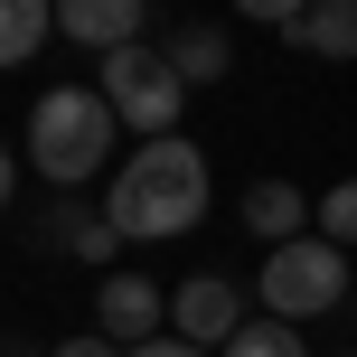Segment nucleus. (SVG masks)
Wrapping results in <instances>:
<instances>
[{"mask_svg":"<svg viewBox=\"0 0 357 357\" xmlns=\"http://www.w3.org/2000/svg\"><path fill=\"white\" fill-rule=\"evenodd\" d=\"M113 226L142 235V245H160V235H188L197 216H207V151L188 142V132H160V142H142L113 178Z\"/></svg>","mask_w":357,"mask_h":357,"instance_id":"obj_1","label":"nucleus"},{"mask_svg":"<svg viewBox=\"0 0 357 357\" xmlns=\"http://www.w3.org/2000/svg\"><path fill=\"white\" fill-rule=\"evenodd\" d=\"M113 123L123 113L104 104V85H56L29 104V169L56 178V188H75V178H94L113 160Z\"/></svg>","mask_w":357,"mask_h":357,"instance_id":"obj_2","label":"nucleus"},{"mask_svg":"<svg viewBox=\"0 0 357 357\" xmlns=\"http://www.w3.org/2000/svg\"><path fill=\"white\" fill-rule=\"evenodd\" d=\"M254 291H264L273 320H320V310H339V291H348V245H329V235H291V245L264 254Z\"/></svg>","mask_w":357,"mask_h":357,"instance_id":"obj_3","label":"nucleus"},{"mask_svg":"<svg viewBox=\"0 0 357 357\" xmlns=\"http://www.w3.org/2000/svg\"><path fill=\"white\" fill-rule=\"evenodd\" d=\"M104 104L123 113L142 142H160V132H178L188 75L169 66V47H113V56H104Z\"/></svg>","mask_w":357,"mask_h":357,"instance_id":"obj_4","label":"nucleus"},{"mask_svg":"<svg viewBox=\"0 0 357 357\" xmlns=\"http://www.w3.org/2000/svg\"><path fill=\"white\" fill-rule=\"evenodd\" d=\"M169 329L197 348H226L235 329H245V282L235 273H188V282L169 291Z\"/></svg>","mask_w":357,"mask_h":357,"instance_id":"obj_5","label":"nucleus"},{"mask_svg":"<svg viewBox=\"0 0 357 357\" xmlns=\"http://www.w3.org/2000/svg\"><path fill=\"white\" fill-rule=\"evenodd\" d=\"M94 329H104V339H123V348L160 339V329H169V291L142 282V273H104V282H94Z\"/></svg>","mask_w":357,"mask_h":357,"instance_id":"obj_6","label":"nucleus"},{"mask_svg":"<svg viewBox=\"0 0 357 357\" xmlns=\"http://www.w3.org/2000/svg\"><path fill=\"white\" fill-rule=\"evenodd\" d=\"M142 10L151 0H56V29H66L75 47L113 56V47H142Z\"/></svg>","mask_w":357,"mask_h":357,"instance_id":"obj_7","label":"nucleus"},{"mask_svg":"<svg viewBox=\"0 0 357 357\" xmlns=\"http://www.w3.org/2000/svg\"><path fill=\"white\" fill-rule=\"evenodd\" d=\"M310 216H320V197H301L291 178H254V188H245V226L264 235V245H291V235H310Z\"/></svg>","mask_w":357,"mask_h":357,"instance_id":"obj_8","label":"nucleus"},{"mask_svg":"<svg viewBox=\"0 0 357 357\" xmlns=\"http://www.w3.org/2000/svg\"><path fill=\"white\" fill-rule=\"evenodd\" d=\"M291 47H301V56H329V66L357 56V0H310V19L291 29Z\"/></svg>","mask_w":357,"mask_h":357,"instance_id":"obj_9","label":"nucleus"},{"mask_svg":"<svg viewBox=\"0 0 357 357\" xmlns=\"http://www.w3.org/2000/svg\"><path fill=\"white\" fill-rule=\"evenodd\" d=\"M56 29V0H0V66H19V56H38Z\"/></svg>","mask_w":357,"mask_h":357,"instance_id":"obj_10","label":"nucleus"},{"mask_svg":"<svg viewBox=\"0 0 357 357\" xmlns=\"http://www.w3.org/2000/svg\"><path fill=\"white\" fill-rule=\"evenodd\" d=\"M169 66L188 75V85H216V75L235 66V47H226V29H169Z\"/></svg>","mask_w":357,"mask_h":357,"instance_id":"obj_11","label":"nucleus"},{"mask_svg":"<svg viewBox=\"0 0 357 357\" xmlns=\"http://www.w3.org/2000/svg\"><path fill=\"white\" fill-rule=\"evenodd\" d=\"M56 245H66V254H85V264H113L123 226H113V207H66V216H56Z\"/></svg>","mask_w":357,"mask_h":357,"instance_id":"obj_12","label":"nucleus"},{"mask_svg":"<svg viewBox=\"0 0 357 357\" xmlns=\"http://www.w3.org/2000/svg\"><path fill=\"white\" fill-rule=\"evenodd\" d=\"M226 357H310V348H301V329H291V320H273V310H264V320H245V329L226 339Z\"/></svg>","mask_w":357,"mask_h":357,"instance_id":"obj_13","label":"nucleus"},{"mask_svg":"<svg viewBox=\"0 0 357 357\" xmlns=\"http://www.w3.org/2000/svg\"><path fill=\"white\" fill-rule=\"evenodd\" d=\"M320 235L329 245H357V178H339V188L320 197Z\"/></svg>","mask_w":357,"mask_h":357,"instance_id":"obj_14","label":"nucleus"},{"mask_svg":"<svg viewBox=\"0 0 357 357\" xmlns=\"http://www.w3.org/2000/svg\"><path fill=\"white\" fill-rule=\"evenodd\" d=\"M235 10H245V19H264V29H301V19H310V0H235Z\"/></svg>","mask_w":357,"mask_h":357,"instance_id":"obj_15","label":"nucleus"},{"mask_svg":"<svg viewBox=\"0 0 357 357\" xmlns=\"http://www.w3.org/2000/svg\"><path fill=\"white\" fill-rule=\"evenodd\" d=\"M132 357H207V348H197V339H178V329H160V339H142Z\"/></svg>","mask_w":357,"mask_h":357,"instance_id":"obj_16","label":"nucleus"},{"mask_svg":"<svg viewBox=\"0 0 357 357\" xmlns=\"http://www.w3.org/2000/svg\"><path fill=\"white\" fill-rule=\"evenodd\" d=\"M56 357H123V339H104V329L94 339H56Z\"/></svg>","mask_w":357,"mask_h":357,"instance_id":"obj_17","label":"nucleus"},{"mask_svg":"<svg viewBox=\"0 0 357 357\" xmlns=\"http://www.w3.org/2000/svg\"><path fill=\"white\" fill-rule=\"evenodd\" d=\"M10 357H47V348H29V339H10Z\"/></svg>","mask_w":357,"mask_h":357,"instance_id":"obj_18","label":"nucleus"},{"mask_svg":"<svg viewBox=\"0 0 357 357\" xmlns=\"http://www.w3.org/2000/svg\"><path fill=\"white\" fill-rule=\"evenodd\" d=\"M348 357H357V348H348Z\"/></svg>","mask_w":357,"mask_h":357,"instance_id":"obj_19","label":"nucleus"}]
</instances>
